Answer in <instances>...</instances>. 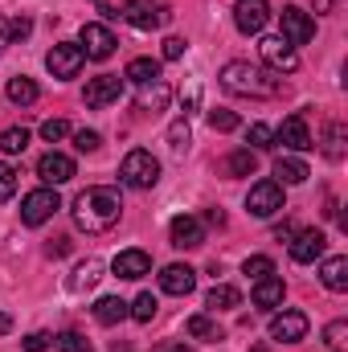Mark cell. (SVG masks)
Wrapping results in <instances>:
<instances>
[{"instance_id": "44dd1931", "label": "cell", "mask_w": 348, "mask_h": 352, "mask_svg": "<svg viewBox=\"0 0 348 352\" xmlns=\"http://www.w3.org/2000/svg\"><path fill=\"white\" fill-rule=\"evenodd\" d=\"M320 283L328 287V291H348V258L345 254H336V258H328V263L320 266Z\"/></svg>"}, {"instance_id": "ba28073f", "label": "cell", "mask_w": 348, "mask_h": 352, "mask_svg": "<svg viewBox=\"0 0 348 352\" xmlns=\"http://www.w3.org/2000/svg\"><path fill=\"white\" fill-rule=\"evenodd\" d=\"M259 54H262V62H266L270 74H295V70H299V54H295V45H287L283 37H262Z\"/></svg>"}, {"instance_id": "d4e9b609", "label": "cell", "mask_w": 348, "mask_h": 352, "mask_svg": "<svg viewBox=\"0 0 348 352\" xmlns=\"http://www.w3.org/2000/svg\"><path fill=\"white\" fill-rule=\"evenodd\" d=\"M274 176H279V184H303L312 173H307V164L299 156H279L274 160Z\"/></svg>"}, {"instance_id": "83f0119b", "label": "cell", "mask_w": 348, "mask_h": 352, "mask_svg": "<svg viewBox=\"0 0 348 352\" xmlns=\"http://www.w3.org/2000/svg\"><path fill=\"white\" fill-rule=\"evenodd\" d=\"M4 94H8V102H17V107H29V102H37V82L21 74V78H12V82H8V90H4Z\"/></svg>"}, {"instance_id": "6da1fadb", "label": "cell", "mask_w": 348, "mask_h": 352, "mask_svg": "<svg viewBox=\"0 0 348 352\" xmlns=\"http://www.w3.org/2000/svg\"><path fill=\"white\" fill-rule=\"evenodd\" d=\"M119 217H123V197H119V188H111V184H94L87 192H78V201H74V226L87 230V234H107V230H115Z\"/></svg>"}, {"instance_id": "1f68e13d", "label": "cell", "mask_w": 348, "mask_h": 352, "mask_svg": "<svg viewBox=\"0 0 348 352\" xmlns=\"http://www.w3.org/2000/svg\"><path fill=\"white\" fill-rule=\"evenodd\" d=\"M25 148H29V131H25V127L0 131V152H4V156H17V152H25Z\"/></svg>"}, {"instance_id": "bcb514c9", "label": "cell", "mask_w": 348, "mask_h": 352, "mask_svg": "<svg viewBox=\"0 0 348 352\" xmlns=\"http://www.w3.org/2000/svg\"><path fill=\"white\" fill-rule=\"evenodd\" d=\"M205 221H209V226H221V221H226V213H221V209H209V213H205Z\"/></svg>"}, {"instance_id": "3957f363", "label": "cell", "mask_w": 348, "mask_h": 352, "mask_svg": "<svg viewBox=\"0 0 348 352\" xmlns=\"http://www.w3.org/2000/svg\"><path fill=\"white\" fill-rule=\"evenodd\" d=\"M119 176H123V184H131V188H152V184L160 180V160H156L152 152L135 148V152H127V156H123Z\"/></svg>"}, {"instance_id": "30bf717a", "label": "cell", "mask_w": 348, "mask_h": 352, "mask_svg": "<svg viewBox=\"0 0 348 352\" xmlns=\"http://www.w3.org/2000/svg\"><path fill=\"white\" fill-rule=\"evenodd\" d=\"M266 21H270V4H266V0H238V4H234V25H238V33L259 37L262 29H266Z\"/></svg>"}, {"instance_id": "d6a6232c", "label": "cell", "mask_w": 348, "mask_h": 352, "mask_svg": "<svg viewBox=\"0 0 348 352\" xmlns=\"http://www.w3.org/2000/svg\"><path fill=\"white\" fill-rule=\"evenodd\" d=\"M156 307H160V303H156V295H148V291H144L135 303H127V316H131V320H140V324H148V320L156 316Z\"/></svg>"}, {"instance_id": "ac0fdd59", "label": "cell", "mask_w": 348, "mask_h": 352, "mask_svg": "<svg viewBox=\"0 0 348 352\" xmlns=\"http://www.w3.org/2000/svg\"><path fill=\"white\" fill-rule=\"evenodd\" d=\"M193 287H197V270H193V266L173 263V266L160 270V291H164V295H188Z\"/></svg>"}, {"instance_id": "836d02e7", "label": "cell", "mask_w": 348, "mask_h": 352, "mask_svg": "<svg viewBox=\"0 0 348 352\" xmlns=\"http://www.w3.org/2000/svg\"><path fill=\"white\" fill-rule=\"evenodd\" d=\"M188 140H193V131H188V119H176L173 127H168V148L180 156V152H188Z\"/></svg>"}, {"instance_id": "f35d334b", "label": "cell", "mask_w": 348, "mask_h": 352, "mask_svg": "<svg viewBox=\"0 0 348 352\" xmlns=\"http://www.w3.org/2000/svg\"><path fill=\"white\" fill-rule=\"evenodd\" d=\"M58 352H90V340L78 332H62L58 336Z\"/></svg>"}, {"instance_id": "4dcf8cb0", "label": "cell", "mask_w": 348, "mask_h": 352, "mask_svg": "<svg viewBox=\"0 0 348 352\" xmlns=\"http://www.w3.org/2000/svg\"><path fill=\"white\" fill-rule=\"evenodd\" d=\"M324 156L328 160L345 156V123H328V131H324Z\"/></svg>"}, {"instance_id": "816d5d0a", "label": "cell", "mask_w": 348, "mask_h": 352, "mask_svg": "<svg viewBox=\"0 0 348 352\" xmlns=\"http://www.w3.org/2000/svg\"><path fill=\"white\" fill-rule=\"evenodd\" d=\"M94 4H98V8H102V12H111V4H107V0H94ZM111 16H115V12H111Z\"/></svg>"}, {"instance_id": "4316f807", "label": "cell", "mask_w": 348, "mask_h": 352, "mask_svg": "<svg viewBox=\"0 0 348 352\" xmlns=\"http://www.w3.org/2000/svg\"><path fill=\"white\" fill-rule=\"evenodd\" d=\"M259 168V156L250 152V148H238V152H230V160H226V173L230 176H254Z\"/></svg>"}, {"instance_id": "d590c367", "label": "cell", "mask_w": 348, "mask_h": 352, "mask_svg": "<svg viewBox=\"0 0 348 352\" xmlns=\"http://www.w3.org/2000/svg\"><path fill=\"white\" fill-rule=\"evenodd\" d=\"M246 140H250V152H259V148H274V127H266V123H250Z\"/></svg>"}, {"instance_id": "b9f144b4", "label": "cell", "mask_w": 348, "mask_h": 352, "mask_svg": "<svg viewBox=\"0 0 348 352\" xmlns=\"http://www.w3.org/2000/svg\"><path fill=\"white\" fill-rule=\"evenodd\" d=\"M98 144H102L98 131H74V148H78V152H94Z\"/></svg>"}, {"instance_id": "cb8c5ba5", "label": "cell", "mask_w": 348, "mask_h": 352, "mask_svg": "<svg viewBox=\"0 0 348 352\" xmlns=\"http://www.w3.org/2000/svg\"><path fill=\"white\" fill-rule=\"evenodd\" d=\"M168 94H173V90H168L164 78H156V82L140 87V111H152V115H156V111H164V107H168Z\"/></svg>"}, {"instance_id": "8d00e7d4", "label": "cell", "mask_w": 348, "mask_h": 352, "mask_svg": "<svg viewBox=\"0 0 348 352\" xmlns=\"http://www.w3.org/2000/svg\"><path fill=\"white\" fill-rule=\"evenodd\" d=\"M209 127H213V131H234V127H238V115L226 111V107H213V111H209Z\"/></svg>"}, {"instance_id": "7c38bea8", "label": "cell", "mask_w": 348, "mask_h": 352, "mask_svg": "<svg viewBox=\"0 0 348 352\" xmlns=\"http://www.w3.org/2000/svg\"><path fill=\"white\" fill-rule=\"evenodd\" d=\"M168 238H173L176 250H197V246H205V226H201V217L180 213V217H173V226H168Z\"/></svg>"}, {"instance_id": "681fc988", "label": "cell", "mask_w": 348, "mask_h": 352, "mask_svg": "<svg viewBox=\"0 0 348 352\" xmlns=\"http://www.w3.org/2000/svg\"><path fill=\"white\" fill-rule=\"evenodd\" d=\"M8 328H12V316H4V311H0V332H8Z\"/></svg>"}, {"instance_id": "4fadbf2b", "label": "cell", "mask_w": 348, "mask_h": 352, "mask_svg": "<svg viewBox=\"0 0 348 352\" xmlns=\"http://www.w3.org/2000/svg\"><path fill=\"white\" fill-rule=\"evenodd\" d=\"M307 336V316L303 311H279L274 320H270V340H279V344H299Z\"/></svg>"}, {"instance_id": "f907efd6", "label": "cell", "mask_w": 348, "mask_h": 352, "mask_svg": "<svg viewBox=\"0 0 348 352\" xmlns=\"http://www.w3.org/2000/svg\"><path fill=\"white\" fill-rule=\"evenodd\" d=\"M4 41H8V25L0 21V45H4Z\"/></svg>"}, {"instance_id": "7bdbcfd3", "label": "cell", "mask_w": 348, "mask_h": 352, "mask_svg": "<svg viewBox=\"0 0 348 352\" xmlns=\"http://www.w3.org/2000/svg\"><path fill=\"white\" fill-rule=\"evenodd\" d=\"M184 58V37H168L164 41V62H180Z\"/></svg>"}, {"instance_id": "e0dca14e", "label": "cell", "mask_w": 348, "mask_h": 352, "mask_svg": "<svg viewBox=\"0 0 348 352\" xmlns=\"http://www.w3.org/2000/svg\"><path fill=\"white\" fill-rule=\"evenodd\" d=\"M324 246H328V238H324L320 230H299V234L291 238V258L299 266H312L324 254Z\"/></svg>"}, {"instance_id": "ee69618b", "label": "cell", "mask_w": 348, "mask_h": 352, "mask_svg": "<svg viewBox=\"0 0 348 352\" xmlns=\"http://www.w3.org/2000/svg\"><path fill=\"white\" fill-rule=\"evenodd\" d=\"M29 33H33V21H29V16L8 21V37H29Z\"/></svg>"}, {"instance_id": "c3c4849f", "label": "cell", "mask_w": 348, "mask_h": 352, "mask_svg": "<svg viewBox=\"0 0 348 352\" xmlns=\"http://www.w3.org/2000/svg\"><path fill=\"white\" fill-rule=\"evenodd\" d=\"M332 4L336 0H316V12H332Z\"/></svg>"}, {"instance_id": "8fae6325", "label": "cell", "mask_w": 348, "mask_h": 352, "mask_svg": "<svg viewBox=\"0 0 348 352\" xmlns=\"http://www.w3.org/2000/svg\"><path fill=\"white\" fill-rule=\"evenodd\" d=\"M246 209H250L254 217H274V213L283 209V184H279V180H259V184L250 188V197H246Z\"/></svg>"}, {"instance_id": "9c48e42d", "label": "cell", "mask_w": 348, "mask_h": 352, "mask_svg": "<svg viewBox=\"0 0 348 352\" xmlns=\"http://www.w3.org/2000/svg\"><path fill=\"white\" fill-rule=\"evenodd\" d=\"M78 45H83V54L94 58V62H102V58H111L115 54V33L107 29V25H98V21H87L83 25V33H78Z\"/></svg>"}, {"instance_id": "7dc6e473", "label": "cell", "mask_w": 348, "mask_h": 352, "mask_svg": "<svg viewBox=\"0 0 348 352\" xmlns=\"http://www.w3.org/2000/svg\"><path fill=\"white\" fill-rule=\"evenodd\" d=\"M274 238H279V242H291V238H295V230H291V226H279V230H274Z\"/></svg>"}, {"instance_id": "f5cc1de1", "label": "cell", "mask_w": 348, "mask_h": 352, "mask_svg": "<svg viewBox=\"0 0 348 352\" xmlns=\"http://www.w3.org/2000/svg\"><path fill=\"white\" fill-rule=\"evenodd\" d=\"M168 352H193V349H184V344H176V349H168Z\"/></svg>"}, {"instance_id": "e575fe53", "label": "cell", "mask_w": 348, "mask_h": 352, "mask_svg": "<svg viewBox=\"0 0 348 352\" xmlns=\"http://www.w3.org/2000/svg\"><path fill=\"white\" fill-rule=\"evenodd\" d=\"M242 274H250L254 283H259V278H270V274H274V263H270L266 254H250V258L242 263Z\"/></svg>"}, {"instance_id": "5b68a950", "label": "cell", "mask_w": 348, "mask_h": 352, "mask_svg": "<svg viewBox=\"0 0 348 352\" xmlns=\"http://www.w3.org/2000/svg\"><path fill=\"white\" fill-rule=\"evenodd\" d=\"M83 66H87V54H83V45H74V41H58V45L45 54V70H50L54 78H78Z\"/></svg>"}, {"instance_id": "7a4b0ae2", "label": "cell", "mask_w": 348, "mask_h": 352, "mask_svg": "<svg viewBox=\"0 0 348 352\" xmlns=\"http://www.w3.org/2000/svg\"><path fill=\"white\" fill-rule=\"evenodd\" d=\"M221 87L230 94H254V98H279L283 94V78H274L270 70L250 66V62H230L221 70Z\"/></svg>"}, {"instance_id": "484cf974", "label": "cell", "mask_w": 348, "mask_h": 352, "mask_svg": "<svg viewBox=\"0 0 348 352\" xmlns=\"http://www.w3.org/2000/svg\"><path fill=\"white\" fill-rule=\"evenodd\" d=\"M205 303H209L213 311H226V307H238V303H242V291L230 287V283H217V287L205 295Z\"/></svg>"}, {"instance_id": "8992f818", "label": "cell", "mask_w": 348, "mask_h": 352, "mask_svg": "<svg viewBox=\"0 0 348 352\" xmlns=\"http://www.w3.org/2000/svg\"><path fill=\"white\" fill-rule=\"evenodd\" d=\"M119 16L135 29H160L173 12H168V0H127Z\"/></svg>"}, {"instance_id": "f1b7e54d", "label": "cell", "mask_w": 348, "mask_h": 352, "mask_svg": "<svg viewBox=\"0 0 348 352\" xmlns=\"http://www.w3.org/2000/svg\"><path fill=\"white\" fill-rule=\"evenodd\" d=\"M98 278H102V263H98V258H87V263H83L78 270H74L70 287H74V291H87V287H94Z\"/></svg>"}, {"instance_id": "603a6c76", "label": "cell", "mask_w": 348, "mask_h": 352, "mask_svg": "<svg viewBox=\"0 0 348 352\" xmlns=\"http://www.w3.org/2000/svg\"><path fill=\"white\" fill-rule=\"evenodd\" d=\"M94 320H98L102 328H115V324H123V320H127V303H123L119 295H107V299H98V303H94Z\"/></svg>"}, {"instance_id": "7402d4cb", "label": "cell", "mask_w": 348, "mask_h": 352, "mask_svg": "<svg viewBox=\"0 0 348 352\" xmlns=\"http://www.w3.org/2000/svg\"><path fill=\"white\" fill-rule=\"evenodd\" d=\"M123 78L135 82V87H148V82L160 78V62H156V58H131L127 70H123Z\"/></svg>"}, {"instance_id": "277c9868", "label": "cell", "mask_w": 348, "mask_h": 352, "mask_svg": "<svg viewBox=\"0 0 348 352\" xmlns=\"http://www.w3.org/2000/svg\"><path fill=\"white\" fill-rule=\"evenodd\" d=\"M58 209H62V197H58V188L45 184V188H33V192L21 201V221H25V226H45Z\"/></svg>"}, {"instance_id": "2e32d148", "label": "cell", "mask_w": 348, "mask_h": 352, "mask_svg": "<svg viewBox=\"0 0 348 352\" xmlns=\"http://www.w3.org/2000/svg\"><path fill=\"white\" fill-rule=\"evenodd\" d=\"M274 144H287L291 152H307V148H316L303 115H287V119H283V127L274 131Z\"/></svg>"}, {"instance_id": "ffe728a7", "label": "cell", "mask_w": 348, "mask_h": 352, "mask_svg": "<svg viewBox=\"0 0 348 352\" xmlns=\"http://www.w3.org/2000/svg\"><path fill=\"white\" fill-rule=\"evenodd\" d=\"M250 299H254V307H262V311H274L279 303H283V278H259L254 283V291H250Z\"/></svg>"}, {"instance_id": "74e56055", "label": "cell", "mask_w": 348, "mask_h": 352, "mask_svg": "<svg viewBox=\"0 0 348 352\" xmlns=\"http://www.w3.org/2000/svg\"><path fill=\"white\" fill-rule=\"evenodd\" d=\"M66 135H70V123H66V119H45V123H41V140H45V144H58V140H66Z\"/></svg>"}, {"instance_id": "f546056e", "label": "cell", "mask_w": 348, "mask_h": 352, "mask_svg": "<svg viewBox=\"0 0 348 352\" xmlns=\"http://www.w3.org/2000/svg\"><path fill=\"white\" fill-rule=\"evenodd\" d=\"M184 328H188L193 340H221V328H217V320H209V316H193Z\"/></svg>"}, {"instance_id": "60d3db41", "label": "cell", "mask_w": 348, "mask_h": 352, "mask_svg": "<svg viewBox=\"0 0 348 352\" xmlns=\"http://www.w3.org/2000/svg\"><path fill=\"white\" fill-rule=\"evenodd\" d=\"M345 336H348V324H345V320H332V324L324 328V340H328L332 349H340V344H348Z\"/></svg>"}, {"instance_id": "52a82bcc", "label": "cell", "mask_w": 348, "mask_h": 352, "mask_svg": "<svg viewBox=\"0 0 348 352\" xmlns=\"http://www.w3.org/2000/svg\"><path fill=\"white\" fill-rule=\"evenodd\" d=\"M279 37L287 41V45H307L312 37H316V25H312V16L299 8V4H283V12H279Z\"/></svg>"}, {"instance_id": "5bb4252c", "label": "cell", "mask_w": 348, "mask_h": 352, "mask_svg": "<svg viewBox=\"0 0 348 352\" xmlns=\"http://www.w3.org/2000/svg\"><path fill=\"white\" fill-rule=\"evenodd\" d=\"M119 94H123V78L119 74H98V78H90L87 82V107H111V102H119Z\"/></svg>"}, {"instance_id": "9a60e30c", "label": "cell", "mask_w": 348, "mask_h": 352, "mask_svg": "<svg viewBox=\"0 0 348 352\" xmlns=\"http://www.w3.org/2000/svg\"><path fill=\"white\" fill-rule=\"evenodd\" d=\"M37 176H41L50 188H58V184L74 180V160H70L66 152H45V156L37 160Z\"/></svg>"}, {"instance_id": "d6986e66", "label": "cell", "mask_w": 348, "mask_h": 352, "mask_svg": "<svg viewBox=\"0 0 348 352\" xmlns=\"http://www.w3.org/2000/svg\"><path fill=\"white\" fill-rule=\"evenodd\" d=\"M111 270H115L119 278H144V274L152 270V258H148V250H119L115 263H111Z\"/></svg>"}, {"instance_id": "ab89813d", "label": "cell", "mask_w": 348, "mask_h": 352, "mask_svg": "<svg viewBox=\"0 0 348 352\" xmlns=\"http://www.w3.org/2000/svg\"><path fill=\"white\" fill-rule=\"evenodd\" d=\"M17 192V168L12 164H0V205Z\"/></svg>"}, {"instance_id": "f6af8a7d", "label": "cell", "mask_w": 348, "mask_h": 352, "mask_svg": "<svg viewBox=\"0 0 348 352\" xmlns=\"http://www.w3.org/2000/svg\"><path fill=\"white\" fill-rule=\"evenodd\" d=\"M45 349H50V336H45V332L25 336V352H45Z\"/></svg>"}]
</instances>
